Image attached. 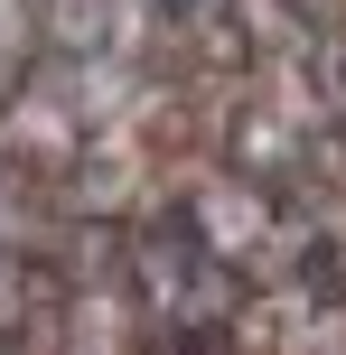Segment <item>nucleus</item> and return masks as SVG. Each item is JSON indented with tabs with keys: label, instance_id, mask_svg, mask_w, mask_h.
<instances>
[{
	"label": "nucleus",
	"instance_id": "obj_1",
	"mask_svg": "<svg viewBox=\"0 0 346 355\" xmlns=\"http://www.w3.org/2000/svg\"><path fill=\"white\" fill-rule=\"evenodd\" d=\"M178 196H187V225H197V243L216 252V262H243V271L272 262V234H281V196L272 187L197 168V178H178Z\"/></svg>",
	"mask_w": 346,
	"mask_h": 355
}]
</instances>
